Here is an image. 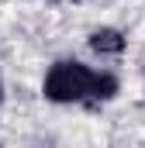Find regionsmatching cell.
<instances>
[{"label":"cell","instance_id":"cell-1","mask_svg":"<svg viewBox=\"0 0 145 148\" xmlns=\"http://www.w3.org/2000/svg\"><path fill=\"white\" fill-rule=\"evenodd\" d=\"M90 83H93V73L83 66V62H55L48 76H45V86L41 93L52 100V103H76V100H86L90 97Z\"/></svg>","mask_w":145,"mask_h":148},{"label":"cell","instance_id":"cell-2","mask_svg":"<svg viewBox=\"0 0 145 148\" xmlns=\"http://www.w3.org/2000/svg\"><path fill=\"white\" fill-rule=\"evenodd\" d=\"M90 48L100 52V55H117L124 48V38H121V31H114V28H97L90 35Z\"/></svg>","mask_w":145,"mask_h":148},{"label":"cell","instance_id":"cell-3","mask_svg":"<svg viewBox=\"0 0 145 148\" xmlns=\"http://www.w3.org/2000/svg\"><path fill=\"white\" fill-rule=\"evenodd\" d=\"M117 93V79L110 73H93V83H90V100H110Z\"/></svg>","mask_w":145,"mask_h":148},{"label":"cell","instance_id":"cell-4","mask_svg":"<svg viewBox=\"0 0 145 148\" xmlns=\"http://www.w3.org/2000/svg\"><path fill=\"white\" fill-rule=\"evenodd\" d=\"M0 100H3V86H0Z\"/></svg>","mask_w":145,"mask_h":148}]
</instances>
